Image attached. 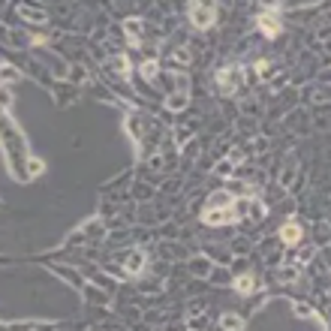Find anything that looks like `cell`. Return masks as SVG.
I'll use <instances>...</instances> for the list:
<instances>
[{
	"label": "cell",
	"mask_w": 331,
	"mask_h": 331,
	"mask_svg": "<svg viewBox=\"0 0 331 331\" xmlns=\"http://www.w3.org/2000/svg\"><path fill=\"white\" fill-rule=\"evenodd\" d=\"M187 102H190V94H187V91H178L175 96L166 99V105L172 108V112H181V108H187Z\"/></svg>",
	"instance_id": "obj_12"
},
{
	"label": "cell",
	"mask_w": 331,
	"mask_h": 331,
	"mask_svg": "<svg viewBox=\"0 0 331 331\" xmlns=\"http://www.w3.org/2000/svg\"><path fill=\"white\" fill-rule=\"evenodd\" d=\"M220 325H223V328H244V319H241V316H232V313H226L223 319H220Z\"/></svg>",
	"instance_id": "obj_16"
},
{
	"label": "cell",
	"mask_w": 331,
	"mask_h": 331,
	"mask_svg": "<svg viewBox=\"0 0 331 331\" xmlns=\"http://www.w3.org/2000/svg\"><path fill=\"white\" fill-rule=\"evenodd\" d=\"M259 3L265 6V12H274V9H277V3H280V0H259Z\"/></svg>",
	"instance_id": "obj_24"
},
{
	"label": "cell",
	"mask_w": 331,
	"mask_h": 331,
	"mask_svg": "<svg viewBox=\"0 0 331 331\" xmlns=\"http://www.w3.org/2000/svg\"><path fill=\"white\" fill-rule=\"evenodd\" d=\"M36 175H43V160H30L27 163V178H36Z\"/></svg>",
	"instance_id": "obj_20"
},
{
	"label": "cell",
	"mask_w": 331,
	"mask_h": 331,
	"mask_svg": "<svg viewBox=\"0 0 331 331\" xmlns=\"http://www.w3.org/2000/svg\"><path fill=\"white\" fill-rule=\"evenodd\" d=\"M256 24H259V30H262V36H268V40H274V36H280V18L274 15V12H262L259 18H256Z\"/></svg>",
	"instance_id": "obj_5"
},
{
	"label": "cell",
	"mask_w": 331,
	"mask_h": 331,
	"mask_svg": "<svg viewBox=\"0 0 331 331\" xmlns=\"http://www.w3.org/2000/svg\"><path fill=\"white\" fill-rule=\"evenodd\" d=\"M280 241H286L289 247H295V244L301 241V226H298V223H286V226L280 229Z\"/></svg>",
	"instance_id": "obj_8"
},
{
	"label": "cell",
	"mask_w": 331,
	"mask_h": 331,
	"mask_svg": "<svg viewBox=\"0 0 331 331\" xmlns=\"http://www.w3.org/2000/svg\"><path fill=\"white\" fill-rule=\"evenodd\" d=\"M142 271H144V253H142V250H133V253L127 256V274L136 277V274H142Z\"/></svg>",
	"instance_id": "obj_9"
},
{
	"label": "cell",
	"mask_w": 331,
	"mask_h": 331,
	"mask_svg": "<svg viewBox=\"0 0 331 331\" xmlns=\"http://www.w3.org/2000/svg\"><path fill=\"white\" fill-rule=\"evenodd\" d=\"M244 202H238V199H232L229 193H214L211 199H208V205H205V211H202V220L208 226H229V223H235V220L244 214Z\"/></svg>",
	"instance_id": "obj_1"
},
{
	"label": "cell",
	"mask_w": 331,
	"mask_h": 331,
	"mask_svg": "<svg viewBox=\"0 0 331 331\" xmlns=\"http://www.w3.org/2000/svg\"><path fill=\"white\" fill-rule=\"evenodd\" d=\"M0 136H3V148H6L9 163H12V175L18 181H24L27 178V172H24V139L18 136V130L12 127V121L3 112H0Z\"/></svg>",
	"instance_id": "obj_2"
},
{
	"label": "cell",
	"mask_w": 331,
	"mask_h": 331,
	"mask_svg": "<svg viewBox=\"0 0 331 331\" xmlns=\"http://www.w3.org/2000/svg\"><path fill=\"white\" fill-rule=\"evenodd\" d=\"M247 211H250V217H253V220L265 217V205H262L259 199H250V202H247Z\"/></svg>",
	"instance_id": "obj_15"
},
{
	"label": "cell",
	"mask_w": 331,
	"mask_h": 331,
	"mask_svg": "<svg viewBox=\"0 0 331 331\" xmlns=\"http://www.w3.org/2000/svg\"><path fill=\"white\" fill-rule=\"evenodd\" d=\"M15 79H18V72L12 66H0V85H3V82H15Z\"/></svg>",
	"instance_id": "obj_18"
},
{
	"label": "cell",
	"mask_w": 331,
	"mask_h": 331,
	"mask_svg": "<svg viewBox=\"0 0 331 331\" xmlns=\"http://www.w3.org/2000/svg\"><path fill=\"white\" fill-rule=\"evenodd\" d=\"M313 253H316V250H313V247H307V250H304V253L298 256V265H301V262H307V259H310V256H313Z\"/></svg>",
	"instance_id": "obj_25"
},
{
	"label": "cell",
	"mask_w": 331,
	"mask_h": 331,
	"mask_svg": "<svg viewBox=\"0 0 331 331\" xmlns=\"http://www.w3.org/2000/svg\"><path fill=\"white\" fill-rule=\"evenodd\" d=\"M124 30H127V40H130L133 46H139V43H142V21H139V18H127Z\"/></svg>",
	"instance_id": "obj_10"
},
{
	"label": "cell",
	"mask_w": 331,
	"mask_h": 331,
	"mask_svg": "<svg viewBox=\"0 0 331 331\" xmlns=\"http://www.w3.org/2000/svg\"><path fill=\"white\" fill-rule=\"evenodd\" d=\"M18 12L24 15V21H33V24H43V21H48V12L46 9H40L33 3V0H24V3L18 6Z\"/></svg>",
	"instance_id": "obj_6"
},
{
	"label": "cell",
	"mask_w": 331,
	"mask_h": 331,
	"mask_svg": "<svg viewBox=\"0 0 331 331\" xmlns=\"http://www.w3.org/2000/svg\"><path fill=\"white\" fill-rule=\"evenodd\" d=\"M108 69H112V72H115V76H121L124 82L130 79V60H127L124 54H115L112 60H108Z\"/></svg>",
	"instance_id": "obj_7"
},
{
	"label": "cell",
	"mask_w": 331,
	"mask_h": 331,
	"mask_svg": "<svg viewBox=\"0 0 331 331\" xmlns=\"http://www.w3.org/2000/svg\"><path fill=\"white\" fill-rule=\"evenodd\" d=\"M9 102H12V96H9V91H6L3 85H0V105H3V108H9Z\"/></svg>",
	"instance_id": "obj_22"
},
{
	"label": "cell",
	"mask_w": 331,
	"mask_h": 331,
	"mask_svg": "<svg viewBox=\"0 0 331 331\" xmlns=\"http://www.w3.org/2000/svg\"><path fill=\"white\" fill-rule=\"evenodd\" d=\"M295 277H298V268H283V271H280V280H283V283H292Z\"/></svg>",
	"instance_id": "obj_21"
},
{
	"label": "cell",
	"mask_w": 331,
	"mask_h": 331,
	"mask_svg": "<svg viewBox=\"0 0 331 331\" xmlns=\"http://www.w3.org/2000/svg\"><path fill=\"white\" fill-rule=\"evenodd\" d=\"M175 60H181V63H187V60H190V54H187V51L181 48V51H175Z\"/></svg>",
	"instance_id": "obj_26"
},
{
	"label": "cell",
	"mask_w": 331,
	"mask_h": 331,
	"mask_svg": "<svg viewBox=\"0 0 331 331\" xmlns=\"http://www.w3.org/2000/svg\"><path fill=\"white\" fill-rule=\"evenodd\" d=\"M292 307H295V313H298V316H304V319H310V316H313V307H310V304H304V301H295Z\"/></svg>",
	"instance_id": "obj_19"
},
{
	"label": "cell",
	"mask_w": 331,
	"mask_h": 331,
	"mask_svg": "<svg viewBox=\"0 0 331 331\" xmlns=\"http://www.w3.org/2000/svg\"><path fill=\"white\" fill-rule=\"evenodd\" d=\"M241 66H226V69H220L217 72V91L223 94V96H232L238 88H241V82H244V76H241Z\"/></svg>",
	"instance_id": "obj_4"
},
{
	"label": "cell",
	"mask_w": 331,
	"mask_h": 331,
	"mask_svg": "<svg viewBox=\"0 0 331 331\" xmlns=\"http://www.w3.org/2000/svg\"><path fill=\"white\" fill-rule=\"evenodd\" d=\"M190 21L199 30H208L217 21V0H193L190 3Z\"/></svg>",
	"instance_id": "obj_3"
},
{
	"label": "cell",
	"mask_w": 331,
	"mask_h": 331,
	"mask_svg": "<svg viewBox=\"0 0 331 331\" xmlns=\"http://www.w3.org/2000/svg\"><path fill=\"white\" fill-rule=\"evenodd\" d=\"M157 69H160L157 60H144V63H142V76H144V82H157Z\"/></svg>",
	"instance_id": "obj_13"
},
{
	"label": "cell",
	"mask_w": 331,
	"mask_h": 331,
	"mask_svg": "<svg viewBox=\"0 0 331 331\" xmlns=\"http://www.w3.org/2000/svg\"><path fill=\"white\" fill-rule=\"evenodd\" d=\"M208 271H211V262H208V259H193V274L205 277Z\"/></svg>",
	"instance_id": "obj_17"
},
{
	"label": "cell",
	"mask_w": 331,
	"mask_h": 331,
	"mask_svg": "<svg viewBox=\"0 0 331 331\" xmlns=\"http://www.w3.org/2000/svg\"><path fill=\"white\" fill-rule=\"evenodd\" d=\"M238 160H241V151H232V154H229V160H223V163L217 166V172H220V175H232V166H235Z\"/></svg>",
	"instance_id": "obj_14"
},
{
	"label": "cell",
	"mask_w": 331,
	"mask_h": 331,
	"mask_svg": "<svg viewBox=\"0 0 331 331\" xmlns=\"http://www.w3.org/2000/svg\"><path fill=\"white\" fill-rule=\"evenodd\" d=\"M256 277L253 274H241V277H235V289L241 292V295H250V292H256Z\"/></svg>",
	"instance_id": "obj_11"
},
{
	"label": "cell",
	"mask_w": 331,
	"mask_h": 331,
	"mask_svg": "<svg viewBox=\"0 0 331 331\" xmlns=\"http://www.w3.org/2000/svg\"><path fill=\"white\" fill-rule=\"evenodd\" d=\"M268 69H271V66H268V60H256V72H259L262 79L268 76Z\"/></svg>",
	"instance_id": "obj_23"
}]
</instances>
